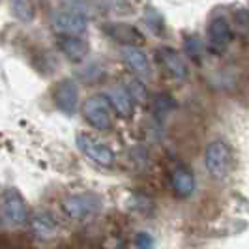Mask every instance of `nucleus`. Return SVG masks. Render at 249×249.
<instances>
[{"mask_svg": "<svg viewBox=\"0 0 249 249\" xmlns=\"http://www.w3.org/2000/svg\"><path fill=\"white\" fill-rule=\"evenodd\" d=\"M204 161H206L208 173L213 178H223L231 171L232 156H231V150H229V146L225 144L223 141H212L208 144V148H206Z\"/></svg>", "mask_w": 249, "mask_h": 249, "instance_id": "nucleus-1", "label": "nucleus"}, {"mask_svg": "<svg viewBox=\"0 0 249 249\" xmlns=\"http://www.w3.org/2000/svg\"><path fill=\"white\" fill-rule=\"evenodd\" d=\"M85 118L90 125H94L96 129H111L112 125V109L111 101L105 96H94L90 100L85 101Z\"/></svg>", "mask_w": 249, "mask_h": 249, "instance_id": "nucleus-2", "label": "nucleus"}, {"mask_svg": "<svg viewBox=\"0 0 249 249\" xmlns=\"http://www.w3.org/2000/svg\"><path fill=\"white\" fill-rule=\"evenodd\" d=\"M26 221V204L23 197L10 189L6 193V197L2 200V206H0V223L4 227H10V229H15V227H21L25 225Z\"/></svg>", "mask_w": 249, "mask_h": 249, "instance_id": "nucleus-3", "label": "nucleus"}, {"mask_svg": "<svg viewBox=\"0 0 249 249\" xmlns=\"http://www.w3.org/2000/svg\"><path fill=\"white\" fill-rule=\"evenodd\" d=\"M64 210L70 217H73L77 221H83L90 215L100 210V199L96 195H75V197H70L64 204Z\"/></svg>", "mask_w": 249, "mask_h": 249, "instance_id": "nucleus-4", "label": "nucleus"}, {"mask_svg": "<svg viewBox=\"0 0 249 249\" xmlns=\"http://www.w3.org/2000/svg\"><path fill=\"white\" fill-rule=\"evenodd\" d=\"M53 26L58 34L70 37L81 36L87 30V19L81 13L75 12H58L53 19Z\"/></svg>", "mask_w": 249, "mask_h": 249, "instance_id": "nucleus-5", "label": "nucleus"}, {"mask_svg": "<svg viewBox=\"0 0 249 249\" xmlns=\"http://www.w3.org/2000/svg\"><path fill=\"white\" fill-rule=\"evenodd\" d=\"M77 142H79V148L83 150L88 158L94 160L96 163H100L103 167H111L112 163H114V154H112V150L109 148L107 144L96 141L94 137H90V135H79Z\"/></svg>", "mask_w": 249, "mask_h": 249, "instance_id": "nucleus-6", "label": "nucleus"}, {"mask_svg": "<svg viewBox=\"0 0 249 249\" xmlns=\"http://www.w3.org/2000/svg\"><path fill=\"white\" fill-rule=\"evenodd\" d=\"M232 39V30L223 17H215L208 26V47L212 53H223Z\"/></svg>", "mask_w": 249, "mask_h": 249, "instance_id": "nucleus-7", "label": "nucleus"}, {"mask_svg": "<svg viewBox=\"0 0 249 249\" xmlns=\"http://www.w3.org/2000/svg\"><path fill=\"white\" fill-rule=\"evenodd\" d=\"M53 98H54V103L60 111L71 114L79 103V90H77L73 81H62L56 85L54 92H53Z\"/></svg>", "mask_w": 249, "mask_h": 249, "instance_id": "nucleus-8", "label": "nucleus"}, {"mask_svg": "<svg viewBox=\"0 0 249 249\" xmlns=\"http://www.w3.org/2000/svg\"><path fill=\"white\" fill-rule=\"evenodd\" d=\"M158 58L161 60L165 70L173 75L175 79H186L187 77V66L186 62L180 58V54L171 47H161L158 51Z\"/></svg>", "mask_w": 249, "mask_h": 249, "instance_id": "nucleus-9", "label": "nucleus"}, {"mask_svg": "<svg viewBox=\"0 0 249 249\" xmlns=\"http://www.w3.org/2000/svg\"><path fill=\"white\" fill-rule=\"evenodd\" d=\"M122 56H124L125 64L139 75H148L150 73V66L146 54L141 49L133 47V45H125L122 49Z\"/></svg>", "mask_w": 249, "mask_h": 249, "instance_id": "nucleus-10", "label": "nucleus"}, {"mask_svg": "<svg viewBox=\"0 0 249 249\" xmlns=\"http://www.w3.org/2000/svg\"><path fill=\"white\" fill-rule=\"evenodd\" d=\"M109 101H111L112 105H114V109L118 111L120 116H131V112H133V105H131V96H129V92L124 90L122 87H116L112 88L111 92H109Z\"/></svg>", "mask_w": 249, "mask_h": 249, "instance_id": "nucleus-11", "label": "nucleus"}, {"mask_svg": "<svg viewBox=\"0 0 249 249\" xmlns=\"http://www.w3.org/2000/svg\"><path fill=\"white\" fill-rule=\"evenodd\" d=\"M173 186L178 197H189L193 191V176L186 167H178L173 175Z\"/></svg>", "mask_w": 249, "mask_h": 249, "instance_id": "nucleus-12", "label": "nucleus"}, {"mask_svg": "<svg viewBox=\"0 0 249 249\" xmlns=\"http://www.w3.org/2000/svg\"><path fill=\"white\" fill-rule=\"evenodd\" d=\"M60 49L70 60H83L87 54V43L81 41L79 37L66 36L64 39H60Z\"/></svg>", "mask_w": 249, "mask_h": 249, "instance_id": "nucleus-13", "label": "nucleus"}, {"mask_svg": "<svg viewBox=\"0 0 249 249\" xmlns=\"http://www.w3.org/2000/svg\"><path fill=\"white\" fill-rule=\"evenodd\" d=\"M32 231H34V234L37 238H41V240H49L56 234V225L53 223V219H51L49 215H45V213H37L36 217L32 219Z\"/></svg>", "mask_w": 249, "mask_h": 249, "instance_id": "nucleus-14", "label": "nucleus"}, {"mask_svg": "<svg viewBox=\"0 0 249 249\" xmlns=\"http://www.w3.org/2000/svg\"><path fill=\"white\" fill-rule=\"evenodd\" d=\"M10 10H12L13 17L23 23H30L36 13L32 0H10Z\"/></svg>", "mask_w": 249, "mask_h": 249, "instance_id": "nucleus-15", "label": "nucleus"}, {"mask_svg": "<svg viewBox=\"0 0 249 249\" xmlns=\"http://www.w3.org/2000/svg\"><path fill=\"white\" fill-rule=\"evenodd\" d=\"M112 36L116 37V39H120V41H139L141 36L137 34V30L135 28H131V26H114V30H112Z\"/></svg>", "mask_w": 249, "mask_h": 249, "instance_id": "nucleus-16", "label": "nucleus"}, {"mask_svg": "<svg viewBox=\"0 0 249 249\" xmlns=\"http://www.w3.org/2000/svg\"><path fill=\"white\" fill-rule=\"evenodd\" d=\"M127 92H129L131 100L139 101V103L146 100V88H144V85H141V81H137V79L127 83Z\"/></svg>", "mask_w": 249, "mask_h": 249, "instance_id": "nucleus-17", "label": "nucleus"}, {"mask_svg": "<svg viewBox=\"0 0 249 249\" xmlns=\"http://www.w3.org/2000/svg\"><path fill=\"white\" fill-rule=\"evenodd\" d=\"M137 246L141 249H152V246H154V240H152V236L150 234H139L137 238Z\"/></svg>", "mask_w": 249, "mask_h": 249, "instance_id": "nucleus-18", "label": "nucleus"}]
</instances>
